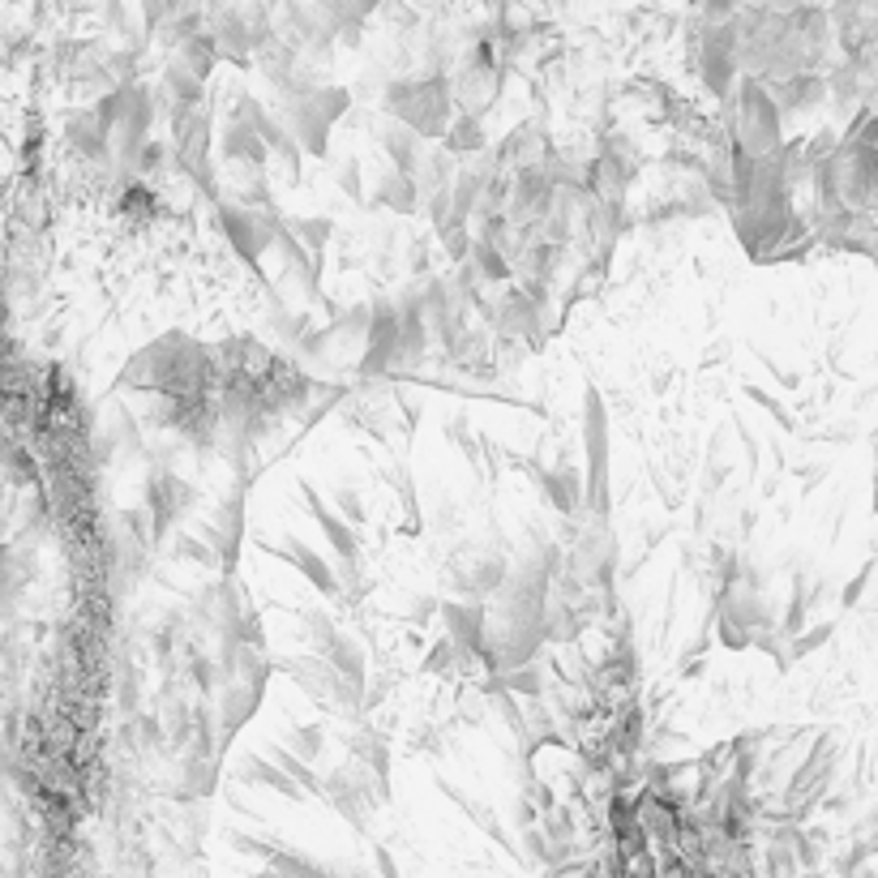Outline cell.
<instances>
[{
    "label": "cell",
    "instance_id": "cell-12",
    "mask_svg": "<svg viewBox=\"0 0 878 878\" xmlns=\"http://www.w3.org/2000/svg\"><path fill=\"white\" fill-rule=\"evenodd\" d=\"M339 184L348 189L351 197H360V164H356V159H348V164H344V172H339Z\"/></svg>",
    "mask_w": 878,
    "mask_h": 878
},
{
    "label": "cell",
    "instance_id": "cell-11",
    "mask_svg": "<svg viewBox=\"0 0 878 878\" xmlns=\"http://www.w3.org/2000/svg\"><path fill=\"white\" fill-rule=\"evenodd\" d=\"M450 878H515V875H506V870H498V866H463V870H454Z\"/></svg>",
    "mask_w": 878,
    "mask_h": 878
},
{
    "label": "cell",
    "instance_id": "cell-4",
    "mask_svg": "<svg viewBox=\"0 0 878 878\" xmlns=\"http://www.w3.org/2000/svg\"><path fill=\"white\" fill-rule=\"evenodd\" d=\"M386 112H390V120L408 125L421 138H441V133H450V87L441 74L395 82L386 90Z\"/></svg>",
    "mask_w": 878,
    "mask_h": 878
},
{
    "label": "cell",
    "instance_id": "cell-3",
    "mask_svg": "<svg viewBox=\"0 0 878 878\" xmlns=\"http://www.w3.org/2000/svg\"><path fill=\"white\" fill-rule=\"evenodd\" d=\"M241 527H245V502L236 489L202 506L189 524L176 531V557H189L210 570H232L241 553Z\"/></svg>",
    "mask_w": 878,
    "mask_h": 878
},
{
    "label": "cell",
    "instance_id": "cell-2",
    "mask_svg": "<svg viewBox=\"0 0 878 878\" xmlns=\"http://www.w3.org/2000/svg\"><path fill=\"white\" fill-rule=\"evenodd\" d=\"M219 382H223L219 360L184 335H168L146 351H138L120 373V390H138L146 399H172V403L215 399Z\"/></svg>",
    "mask_w": 878,
    "mask_h": 878
},
{
    "label": "cell",
    "instance_id": "cell-13",
    "mask_svg": "<svg viewBox=\"0 0 878 878\" xmlns=\"http://www.w3.org/2000/svg\"><path fill=\"white\" fill-rule=\"evenodd\" d=\"M875 511H878V493H875Z\"/></svg>",
    "mask_w": 878,
    "mask_h": 878
},
{
    "label": "cell",
    "instance_id": "cell-5",
    "mask_svg": "<svg viewBox=\"0 0 878 878\" xmlns=\"http://www.w3.org/2000/svg\"><path fill=\"white\" fill-rule=\"evenodd\" d=\"M142 511H146L151 531H155V548H164V540L202 511V489L172 467H155L142 480Z\"/></svg>",
    "mask_w": 878,
    "mask_h": 878
},
{
    "label": "cell",
    "instance_id": "cell-7",
    "mask_svg": "<svg viewBox=\"0 0 878 878\" xmlns=\"http://www.w3.org/2000/svg\"><path fill=\"white\" fill-rule=\"evenodd\" d=\"M583 450H588V506L596 515H609V425L596 390H588L583 412Z\"/></svg>",
    "mask_w": 878,
    "mask_h": 878
},
{
    "label": "cell",
    "instance_id": "cell-1",
    "mask_svg": "<svg viewBox=\"0 0 878 878\" xmlns=\"http://www.w3.org/2000/svg\"><path fill=\"white\" fill-rule=\"evenodd\" d=\"M270 601L279 617L274 638V669L292 677V686L313 699L322 711L356 720L369 707V673H364V647L339 617L313 596L300 592V583L270 579Z\"/></svg>",
    "mask_w": 878,
    "mask_h": 878
},
{
    "label": "cell",
    "instance_id": "cell-8",
    "mask_svg": "<svg viewBox=\"0 0 878 878\" xmlns=\"http://www.w3.org/2000/svg\"><path fill=\"white\" fill-rule=\"evenodd\" d=\"M377 138H382L386 159H390V164H395L403 176H412V180H416V168H421V133H412V129H408V125H399V120H382Z\"/></svg>",
    "mask_w": 878,
    "mask_h": 878
},
{
    "label": "cell",
    "instance_id": "cell-6",
    "mask_svg": "<svg viewBox=\"0 0 878 878\" xmlns=\"http://www.w3.org/2000/svg\"><path fill=\"white\" fill-rule=\"evenodd\" d=\"M283 103H287L283 120H287L292 138L300 142V151L322 155L331 125H335V120L344 116V107H348V90L318 87V90H309V94H300V99H283Z\"/></svg>",
    "mask_w": 878,
    "mask_h": 878
},
{
    "label": "cell",
    "instance_id": "cell-10",
    "mask_svg": "<svg viewBox=\"0 0 878 878\" xmlns=\"http://www.w3.org/2000/svg\"><path fill=\"white\" fill-rule=\"evenodd\" d=\"M446 138H450L446 146H454V151H476V146H480V120H476V116H463Z\"/></svg>",
    "mask_w": 878,
    "mask_h": 878
},
{
    "label": "cell",
    "instance_id": "cell-9",
    "mask_svg": "<svg viewBox=\"0 0 878 878\" xmlns=\"http://www.w3.org/2000/svg\"><path fill=\"white\" fill-rule=\"evenodd\" d=\"M377 202L395 206V210H412L416 206V180L403 176L399 168H386V172L377 176Z\"/></svg>",
    "mask_w": 878,
    "mask_h": 878
}]
</instances>
